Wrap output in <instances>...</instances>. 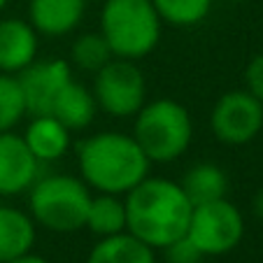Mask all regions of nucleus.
I'll return each instance as SVG.
<instances>
[{"instance_id":"obj_26","label":"nucleus","mask_w":263,"mask_h":263,"mask_svg":"<svg viewBox=\"0 0 263 263\" xmlns=\"http://www.w3.org/2000/svg\"><path fill=\"white\" fill-rule=\"evenodd\" d=\"M5 5H7V0H0V12L5 10Z\"/></svg>"},{"instance_id":"obj_19","label":"nucleus","mask_w":263,"mask_h":263,"mask_svg":"<svg viewBox=\"0 0 263 263\" xmlns=\"http://www.w3.org/2000/svg\"><path fill=\"white\" fill-rule=\"evenodd\" d=\"M70 59H72V63L80 70L96 74L103 65H107L109 61L115 59V54H112L109 45L105 42V37L98 30V33L80 35V37L72 42V47H70Z\"/></svg>"},{"instance_id":"obj_22","label":"nucleus","mask_w":263,"mask_h":263,"mask_svg":"<svg viewBox=\"0 0 263 263\" xmlns=\"http://www.w3.org/2000/svg\"><path fill=\"white\" fill-rule=\"evenodd\" d=\"M163 254L168 263H200L205 258V254L191 242L189 235H182L168 247H163Z\"/></svg>"},{"instance_id":"obj_25","label":"nucleus","mask_w":263,"mask_h":263,"mask_svg":"<svg viewBox=\"0 0 263 263\" xmlns=\"http://www.w3.org/2000/svg\"><path fill=\"white\" fill-rule=\"evenodd\" d=\"M10 263H49L47 258H42V256H35V254H24V256H19V258H14V261H10Z\"/></svg>"},{"instance_id":"obj_9","label":"nucleus","mask_w":263,"mask_h":263,"mask_svg":"<svg viewBox=\"0 0 263 263\" xmlns=\"http://www.w3.org/2000/svg\"><path fill=\"white\" fill-rule=\"evenodd\" d=\"M16 80L24 91L26 115L40 117L51 115V105H54L56 96L61 93V89L72 80V70H70L68 61L63 59L33 61L28 68L16 74Z\"/></svg>"},{"instance_id":"obj_20","label":"nucleus","mask_w":263,"mask_h":263,"mask_svg":"<svg viewBox=\"0 0 263 263\" xmlns=\"http://www.w3.org/2000/svg\"><path fill=\"white\" fill-rule=\"evenodd\" d=\"M161 21L177 28L196 26L210 14L212 0H152Z\"/></svg>"},{"instance_id":"obj_18","label":"nucleus","mask_w":263,"mask_h":263,"mask_svg":"<svg viewBox=\"0 0 263 263\" xmlns=\"http://www.w3.org/2000/svg\"><path fill=\"white\" fill-rule=\"evenodd\" d=\"M84 229H89L98 238L117 235L126 231V205L115 194L91 196L89 214H86Z\"/></svg>"},{"instance_id":"obj_13","label":"nucleus","mask_w":263,"mask_h":263,"mask_svg":"<svg viewBox=\"0 0 263 263\" xmlns=\"http://www.w3.org/2000/svg\"><path fill=\"white\" fill-rule=\"evenodd\" d=\"M96 109L98 105H96L93 91H89L80 82L70 80L56 96L54 105H51V117H56L72 133V130H84L93 124Z\"/></svg>"},{"instance_id":"obj_4","label":"nucleus","mask_w":263,"mask_h":263,"mask_svg":"<svg viewBox=\"0 0 263 263\" xmlns=\"http://www.w3.org/2000/svg\"><path fill=\"white\" fill-rule=\"evenodd\" d=\"M89 205V184L72 175L37 177L28 189V208L35 226L51 233H74L84 229Z\"/></svg>"},{"instance_id":"obj_24","label":"nucleus","mask_w":263,"mask_h":263,"mask_svg":"<svg viewBox=\"0 0 263 263\" xmlns=\"http://www.w3.org/2000/svg\"><path fill=\"white\" fill-rule=\"evenodd\" d=\"M252 210H254V214H256V217L263 221V189H258V191H256V196H254V200H252Z\"/></svg>"},{"instance_id":"obj_6","label":"nucleus","mask_w":263,"mask_h":263,"mask_svg":"<svg viewBox=\"0 0 263 263\" xmlns=\"http://www.w3.org/2000/svg\"><path fill=\"white\" fill-rule=\"evenodd\" d=\"M186 235L205 256H223L242 242L245 217L229 198L194 205Z\"/></svg>"},{"instance_id":"obj_5","label":"nucleus","mask_w":263,"mask_h":263,"mask_svg":"<svg viewBox=\"0 0 263 263\" xmlns=\"http://www.w3.org/2000/svg\"><path fill=\"white\" fill-rule=\"evenodd\" d=\"M133 138L152 163H170L189 149L194 138L189 109L170 98H156L135 115Z\"/></svg>"},{"instance_id":"obj_27","label":"nucleus","mask_w":263,"mask_h":263,"mask_svg":"<svg viewBox=\"0 0 263 263\" xmlns=\"http://www.w3.org/2000/svg\"><path fill=\"white\" fill-rule=\"evenodd\" d=\"M86 3H93V0H86Z\"/></svg>"},{"instance_id":"obj_2","label":"nucleus","mask_w":263,"mask_h":263,"mask_svg":"<svg viewBox=\"0 0 263 263\" xmlns=\"http://www.w3.org/2000/svg\"><path fill=\"white\" fill-rule=\"evenodd\" d=\"M77 163L89 189L121 196L147 177L152 161L144 156L133 135L103 130L80 142Z\"/></svg>"},{"instance_id":"obj_10","label":"nucleus","mask_w":263,"mask_h":263,"mask_svg":"<svg viewBox=\"0 0 263 263\" xmlns=\"http://www.w3.org/2000/svg\"><path fill=\"white\" fill-rule=\"evenodd\" d=\"M40 177V161L28 149L24 135L0 133V196H19Z\"/></svg>"},{"instance_id":"obj_8","label":"nucleus","mask_w":263,"mask_h":263,"mask_svg":"<svg viewBox=\"0 0 263 263\" xmlns=\"http://www.w3.org/2000/svg\"><path fill=\"white\" fill-rule=\"evenodd\" d=\"M210 126L219 142L233 147L247 144L263 128V103L247 89L229 91L214 103Z\"/></svg>"},{"instance_id":"obj_17","label":"nucleus","mask_w":263,"mask_h":263,"mask_svg":"<svg viewBox=\"0 0 263 263\" xmlns=\"http://www.w3.org/2000/svg\"><path fill=\"white\" fill-rule=\"evenodd\" d=\"M179 186L189 196L191 205H203L212 200L226 198L229 194V177L217 163H196L182 177Z\"/></svg>"},{"instance_id":"obj_23","label":"nucleus","mask_w":263,"mask_h":263,"mask_svg":"<svg viewBox=\"0 0 263 263\" xmlns=\"http://www.w3.org/2000/svg\"><path fill=\"white\" fill-rule=\"evenodd\" d=\"M245 89L263 103V54H256L245 68Z\"/></svg>"},{"instance_id":"obj_11","label":"nucleus","mask_w":263,"mask_h":263,"mask_svg":"<svg viewBox=\"0 0 263 263\" xmlns=\"http://www.w3.org/2000/svg\"><path fill=\"white\" fill-rule=\"evenodd\" d=\"M37 30L28 21L16 16L0 21V72L19 74L37 61Z\"/></svg>"},{"instance_id":"obj_14","label":"nucleus","mask_w":263,"mask_h":263,"mask_svg":"<svg viewBox=\"0 0 263 263\" xmlns=\"http://www.w3.org/2000/svg\"><path fill=\"white\" fill-rule=\"evenodd\" d=\"M24 140L40 163H51V161H59L61 156H65L70 147V130L56 117L40 115L33 117V121L24 133Z\"/></svg>"},{"instance_id":"obj_3","label":"nucleus","mask_w":263,"mask_h":263,"mask_svg":"<svg viewBox=\"0 0 263 263\" xmlns=\"http://www.w3.org/2000/svg\"><path fill=\"white\" fill-rule=\"evenodd\" d=\"M161 16L152 0H103L100 35L117 59H142L161 40Z\"/></svg>"},{"instance_id":"obj_16","label":"nucleus","mask_w":263,"mask_h":263,"mask_svg":"<svg viewBox=\"0 0 263 263\" xmlns=\"http://www.w3.org/2000/svg\"><path fill=\"white\" fill-rule=\"evenodd\" d=\"M86 263H156L154 249L130 235L128 231L107 235L96 242Z\"/></svg>"},{"instance_id":"obj_28","label":"nucleus","mask_w":263,"mask_h":263,"mask_svg":"<svg viewBox=\"0 0 263 263\" xmlns=\"http://www.w3.org/2000/svg\"><path fill=\"white\" fill-rule=\"evenodd\" d=\"M233 3H240V0H233Z\"/></svg>"},{"instance_id":"obj_7","label":"nucleus","mask_w":263,"mask_h":263,"mask_svg":"<svg viewBox=\"0 0 263 263\" xmlns=\"http://www.w3.org/2000/svg\"><path fill=\"white\" fill-rule=\"evenodd\" d=\"M93 98L96 105L105 115L126 119L140 112L147 96L142 70L128 59H112L107 65L96 72L93 80Z\"/></svg>"},{"instance_id":"obj_21","label":"nucleus","mask_w":263,"mask_h":263,"mask_svg":"<svg viewBox=\"0 0 263 263\" xmlns=\"http://www.w3.org/2000/svg\"><path fill=\"white\" fill-rule=\"evenodd\" d=\"M26 117V100L16 74L0 72V133L12 130Z\"/></svg>"},{"instance_id":"obj_12","label":"nucleus","mask_w":263,"mask_h":263,"mask_svg":"<svg viewBox=\"0 0 263 263\" xmlns=\"http://www.w3.org/2000/svg\"><path fill=\"white\" fill-rule=\"evenodd\" d=\"M86 0H30L28 24L37 35H68L80 26Z\"/></svg>"},{"instance_id":"obj_15","label":"nucleus","mask_w":263,"mask_h":263,"mask_svg":"<svg viewBox=\"0 0 263 263\" xmlns=\"http://www.w3.org/2000/svg\"><path fill=\"white\" fill-rule=\"evenodd\" d=\"M35 245V221L12 205H0V263L24 256Z\"/></svg>"},{"instance_id":"obj_1","label":"nucleus","mask_w":263,"mask_h":263,"mask_svg":"<svg viewBox=\"0 0 263 263\" xmlns=\"http://www.w3.org/2000/svg\"><path fill=\"white\" fill-rule=\"evenodd\" d=\"M124 205L126 231L152 249H163L186 235L194 212L189 196L177 182L149 175L126 194Z\"/></svg>"}]
</instances>
